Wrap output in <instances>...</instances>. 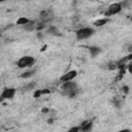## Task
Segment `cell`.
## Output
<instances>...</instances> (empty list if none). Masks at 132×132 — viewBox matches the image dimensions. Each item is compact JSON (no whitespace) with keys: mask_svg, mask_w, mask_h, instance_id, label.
Listing matches in <instances>:
<instances>
[{"mask_svg":"<svg viewBox=\"0 0 132 132\" xmlns=\"http://www.w3.org/2000/svg\"><path fill=\"white\" fill-rule=\"evenodd\" d=\"M33 96H34V98H38V97L42 96L41 90H37V91H35V92H34V94H33Z\"/></svg>","mask_w":132,"mask_h":132,"instance_id":"2e32d148","label":"cell"},{"mask_svg":"<svg viewBox=\"0 0 132 132\" xmlns=\"http://www.w3.org/2000/svg\"><path fill=\"white\" fill-rule=\"evenodd\" d=\"M122 90H123V91L125 92V94H128V93H129V90H130V89H129V87H128V86H124V87L122 88Z\"/></svg>","mask_w":132,"mask_h":132,"instance_id":"d6986e66","label":"cell"},{"mask_svg":"<svg viewBox=\"0 0 132 132\" xmlns=\"http://www.w3.org/2000/svg\"><path fill=\"white\" fill-rule=\"evenodd\" d=\"M47 33H50L52 35H55V36H61L60 30L57 27H55V26H50L47 28Z\"/></svg>","mask_w":132,"mask_h":132,"instance_id":"ba28073f","label":"cell"},{"mask_svg":"<svg viewBox=\"0 0 132 132\" xmlns=\"http://www.w3.org/2000/svg\"><path fill=\"white\" fill-rule=\"evenodd\" d=\"M31 21L29 20V19H27V18H25V16H21V18H19L18 19V21H16V24L18 25H22V26H25V25H27V24H29Z\"/></svg>","mask_w":132,"mask_h":132,"instance_id":"8fae6325","label":"cell"},{"mask_svg":"<svg viewBox=\"0 0 132 132\" xmlns=\"http://www.w3.org/2000/svg\"><path fill=\"white\" fill-rule=\"evenodd\" d=\"M101 53V48L99 46H91L90 47V54L92 57H96Z\"/></svg>","mask_w":132,"mask_h":132,"instance_id":"30bf717a","label":"cell"},{"mask_svg":"<svg viewBox=\"0 0 132 132\" xmlns=\"http://www.w3.org/2000/svg\"><path fill=\"white\" fill-rule=\"evenodd\" d=\"M107 22H108V19H107V18H104V19H100V20H97L96 22H94V25H95L96 27H102V26H104Z\"/></svg>","mask_w":132,"mask_h":132,"instance_id":"7c38bea8","label":"cell"},{"mask_svg":"<svg viewBox=\"0 0 132 132\" xmlns=\"http://www.w3.org/2000/svg\"><path fill=\"white\" fill-rule=\"evenodd\" d=\"M41 112L42 113H47V112H50V108H42L41 109Z\"/></svg>","mask_w":132,"mask_h":132,"instance_id":"ffe728a7","label":"cell"},{"mask_svg":"<svg viewBox=\"0 0 132 132\" xmlns=\"http://www.w3.org/2000/svg\"><path fill=\"white\" fill-rule=\"evenodd\" d=\"M108 68H109L110 70L116 69V68H117V63H110V64L108 65Z\"/></svg>","mask_w":132,"mask_h":132,"instance_id":"ac0fdd59","label":"cell"},{"mask_svg":"<svg viewBox=\"0 0 132 132\" xmlns=\"http://www.w3.org/2000/svg\"><path fill=\"white\" fill-rule=\"evenodd\" d=\"M67 132H79V128L76 127V126H74V127H71Z\"/></svg>","mask_w":132,"mask_h":132,"instance_id":"e0dca14e","label":"cell"},{"mask_svg":"<svg viewBox=\"0 0 132 132\" xmlns=\"http://www.w3.org/2000/svg\"><path fill=\"white\" fill-rule=\"evenodd\" d=\"M16 90L14 88H5L2 91V94L0 96V101L4 100V99H12L15 95Z\"/></svg>","mask_w":132,"mask_h":132,"instance_id":"277c9868","label":"cell"},{"mask_svg":"<svg viewBox=\"0 0 132 132\" xmlns=\"http://www.w3.org/2000/svg\"><path fill=\"white\" fill-rule=\"evenodd\" d=\"M94 29L91 28V27H85V28H81L79 30L76 31L75 35H76V38L78 40H84V39H87L89 37H91L93 34H94Z\"/></svg>","mask_w":132,"mask_h":132,"instance_id":"6da1fadb","label":"cell"},{"mask_svg":"<svg viewBox=\"0 0 132 132\" xmlns=\"http://www.w3.org/2000/svg\"><path fill=\"white\" fill-rule=\"evenodd\" d=\"M34 70H29V71H25V72H23L22 74H21V77L22 78H29V77H31L33 74H34Z\"/></svg>","mask_w":132,"mask_h":132,"instance_id":"5bb4252c","label":"cell"},{"mask_svg":"<svg viewBox=\"0 0 132 132\" xmlns=\"http://www.w3.org/2000/svg\"><path fill=\"white\" fill-rule=\"evenodd\" d=\"M62 89H63V91H65V93H68V92L77 90V86H76L75 82H72V81H66V82H63V85H62Z\"/></svg>","mask_w":132,"mask_h":132,"instance_id":"52a82bcc","label":"cell"},{"mask_svg":"<svg viewBox=\"0 0 132 132\" xmlns=\"http://www.w3.org/2000/svg\"><path fill=\"white\" fill-rule=\"evenodd\" d=\"M47 123H48L50 125H52V124L54 123V119H48V121H47Z\"/></svg>","mask_w":132,"mask_h":132,"instance_id":"7402d4cb","label":"cell"},{"mask_svg":"<svg viewBox=\"0 0 132 132\" xmlns=\"http://www.w3.org/2000/svg\"><path fill=\"white\" fill-rule=\"evenodd\" d=\"M35 63V59L31 56H24L22 58H20V60L16 62V66L19 68H26V67H30Z\"/></svg>","mask_w":132,"mask_h":132,"instance_id":"7a4b0ae2","label":"cell"},{"mask_svg":"<svg viewBox=\"0 0 132 132\" xmlns=\"http://www.w3.org/2000/svg\"><path fill=\"white\" fill-rule=\"evenodd\" d=\"M121 10H122V6H121L120 2L112 3L108 6L107 10L104 12V15L105 16H110V15H113V14H117V13L121 12Z\"/></svg>","mask_w":132,"mask_h":132,"instance_id":"3957f363","label":"cell"},{"mask_svg":"<svg viewBox=\"0 0 132 132\" xmlns=\"http://www.w3.org/2000/svg\"><path fill=\"white\" fill-rule=\"evenodd\" d=\"M77 75V71L76 70H70L68 72H66L65 74H63L60 78V80L62 82H66V81H71L72 79H74Z\"/></svg>","mask_w":132,"mask_h":132,"instance_id":"5b68a950","label":"cell"},{"mask_svg":"<svg viewBox=\"0 0 132 132\" xmlns=\"http://www.w3.org/2000/svg\"><path fill=\"white\" fill-rule=\"evenodd\" d=\"M93 121H84L79 125V132H92L93 130Z\"/></svg>","mask_w":132,"mask_h":132,"instance_id":"8992f818","label":"cell"},{"mask_svg":"<svg viewBox=\"0 0 132 132\" xmlns=\"http://www.w3.org/2000/svg\"><path fill=\"white\" fill-rule=\"evenodd\" d=\"M36 27H37V23H36V22H33V21H31L29 24H27V25H25V26H24V29H25L26 31H29V32H31V31H34V30H36Z\"/></svg>","mask_w":132,"mask_h":132,"instance_id":"9c48e42d","label":"cell"},{"mask_svg":"<svg viewBox=\"0 0 132 132\" xmlns=\"http://www.w3.org/2000/svg\"><path fill=\"white\" fill-rule=\"evenodd\" d=\"M35 85H36V84L33 81V82H30V84H28V85L24 86V87L22 88V92H29V91H32V90L34 89Z\"/></svg>","mask_w":132,"mask_h":132,"instance_id":"4fadbf2b","label":"cell"},{"mask_svg":"<svg viewBox=\"0 0 132 132\" xmlns=\"http://www.w3.org/2000/svg\"><path fill=\"white\" fill-rule=\"evenodd\" d=\"M121 103H122V102H121L119 99H113V101H112V104H113L117 108H120V107H121Z\"/></svg>","mask_w":132,"mask_h":132,"instance_id":"9a60e30c","label":"cell"},{"mask_svg":"<svg viewBox=\"0 0 132 132\" xmlns=\"http://www.w3.org/2000/svg\"><path fill=\"white\" fill-rule=\"evenodd\" d=\"M119 132H131V130H130V129H122V130H120Z\"/></svg>","mask_w":132,"mask_h":132,"instance_id":"44dd1931","label":"cell"}]
</instances>
